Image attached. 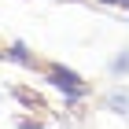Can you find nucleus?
<instances>
[{
	"instance_id": "1",
	"label": "nucleus",
	"mask_w": 129,
	"mask_h": 129,
	"mask_svg": "<svg viewBox=\"0 0 129 129\" xmlns=\"http://www.w3.org/2000/svg\"><path fill=\"white\" fill-rule=\"evenodd\" d=\"M44 74H48V81L55 85V89H63L70 100H81L85 92H89V85L81 81V74H74V70L59 67V63H48V67H44Z\"/></svg>"
},
{
	"instance_id": "2",
	"label": "nucleus",
	"mask_w": 129,
	"mask_h": 129,
	"mask_svg": "<svg viewBox=\"0 0 129 129\" xmlns=\"http://www.w3.org/2000/svg\"><path fill=\"white\" fill-rule=\"evenodd\" d=\"M103 107L125 118V114H129V89H125V85H114V89H107V92H103Z\"/></svg>"
},
{
	"instance_id": "3",
	"label": "nucleus",
	"mask_w": 129,
	"mask_h": 129,
	"mask_svg": "<svg viewBox=\"0 0 129 129\" xmlns=\"http://www.w3.org/2000/svg\"><path fill=\"white\" fill-rule=\"evenodd\" d=\"M111 70H114V74H129V48L122 52V55H114V63H111Z\"/></svg>"
},
{
	"instance_id": "4",
	"label": "nucleus",
	"mask_w": 129,
	"mask_h": 129,
	"mask_svg": "<svg viewBox=\"0 0 129 129\" xmlns=\"http://www.w3.org/2000/svg\"><path fill=\"white\" fill-rule=\"evenodd\" d=\"M11 59H19V63H30V52H26V44H11V52H8Z\"/></svg>"
},
{
	"instance_id": "5",
	"label": "nucleus",
	"mask_w": 129,
	"mask_h": 129,
	"mask_svg": "<svg viewBox=\"0 0 129 129\" xmlns=\"http://www.w3.org/2000/svg\"><path fill=\"white\" fill-rule=\"evenodd\" d=\"M103 4H125V8H129V0H103Z\"/></svg>"
}]
</instances>
